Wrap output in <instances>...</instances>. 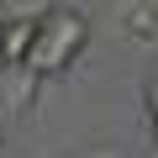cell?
<instances>
[{
	"label": "cell",
	"mask_w": 158,
	"mask_h": 158,
	"mask_svg": "<svg viewBox=\"0 0 158 158\" xmlns=\"http://www.w3.org/2000/svg\"><path fill=\"white\" fill-rule=\"evenodd\" d=\"M90 48V16L79 11V6H63V0H53V6L37 16V37H32V53H27V63L42 74V79H53V74H63L79 53Z\"/></svg>",
	"instance_id": "6da1fadb"
},
{
	"label": "cell",
	"mask_w": 158,
	"mask_h": 158,
	"mask_svg": "<svg viewBox=\"0 0 158 158\" xmlns=\"http://www.w3.org/2000/svg\"><path fill=\"white\" fill-rule=\"evenodd\" d=\"M37 90H42V74L32 63H0V116L6 121L37 106Z\"/></svg>",
	"instance_id": "7a4b0ae2"
},
{
	"label": "cell",
	"mask_w": 158,
	"mask_h": 158,
	"mask_svg": "<svg viewBox=\"0 0 158 158\" xmlns=\"http://www.w3.org/2000/svg\"><path fill=\"white\" fill-rule=\"evenodd\" d=\"M121 37L137 48L158 42V0H127L121 6Z\"/></svg>",
	"instance_id": "3957f363"
},
{
	"label": "cell",
	"mask_w": 158,
	"mask_h": 158,
	"mask_svg": "<svg viewBox=\"0 0 158 158\" xmlns=\"http://www.w3.org/2000/svg\"><path fill=\"white\" fill-rule=\"evenodd\" d=\"M37 37V16H6L0 21V63H27Z\"/></svg>",
	"instance_id": "277c9868"
},
{
	"label": "cell",
	"mask_w": 158,
	"mask_h": 158,
	"mask_svg": "<svg viewBox=\"0 0 158 158\" xmlns=\"http://www.w3.org/2000/svg\"><path fill=\"white\" fill-rule=\"evenodd\" d=\"M142 100H148V116H153V121H158V74H153V79H148V90H142Z\"/></svg>",
	"instance_id": "5b68a950"
},
{
	"label": "cell",
	"mask_w": 158,
	"mask_h": 158,
	"mask_svg": "<svg viewBox=\"0 0 158 158\" xmlns=\"http://www.w3.org/2000/svg\"><path fill=\"white\" fill-rule=\"evenodd\" d=\"M153 137H158V121H153Z\"/></svg>",
	"instance_id": "8992f818"
}]
</instances>
